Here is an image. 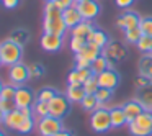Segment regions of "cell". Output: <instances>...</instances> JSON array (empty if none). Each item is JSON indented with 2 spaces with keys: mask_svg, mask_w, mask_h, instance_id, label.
Returning <instances> with one entry per match:
<instances>
[{
  "mask_svg": "<svg viewBox=\"0 0 152 136\" xmlns=\"http://www.w3.org/2000/svg\"><path fill=\"white\" fill-rule=\"evenodd\" d=\"M43 28H44V33H54V35H61V36H64L66 31L69 30L64 23L62 10H59L54 5V2H46Z\"/></svg>",
  "mask_w": 152,
  "mask_h": 136,
  "instance_id": "6da1fadb",
  "label": "cell"
},
{
  "mask_svg": "<svg viewBox=\"0 0 152 136\" xmlns=\"http://www.w3.org/2000/svg\"><path fill=\"white\" fill-rule=\"evenodd\" d=\"M90 126L95 133H105L108 131L111 126V115H110V108L106 103H100V108L93 110L90 115Z\"/></svg>",
  "mask_w": 152,
  "mask_h": 136,
  "instance_id": "7a4b0ae2",
  "label": "cell"
},
{
  "mask_svg": "<svg viewBox=\"0 0 152 136\" xmlns=\"http://www.w3.org/2000/svg\"><path fill=\"white\" fill-rule=\"evenodd\" d=\"M0 53H2V61L5 66H13V64L21 62L23 46L13 43L12 40H5L4 43H0Z\"/></svg>",
  "mask_w": 152,
  "mask_h": 136,
  "instance_id": "3957f363",
  "label": "cell"
},
{
  "mask_svg": "<svg viewBox=\"0 0 152 136\" xmlns=\"http://www.w3.org/2000/svg\"><path fill=\"white\" fill-rule=\"evenodd\" d=\"M129 133L132 136H151L152 135V112H142L136 120L128 123Z\"/></svg>",
  "mask_w": 152,
  "mask_h": 136,
  "instance_id": "277c9868",
  "label": "cell"
},
{
  "mask_svg": "<svg viewBox=\"0 0 152 136\" xmlns=\"http://www.w3.org/2000/svg\"><path fill=\"white\" fill-rule=\"evenodd\" d=\"M36 129H38V133H39V136H54L56 133H59L61 129H64L62 120L56 118V116H51V115L38 118Z\"/></svg>",
  "mask_w": 152,
  "mask_h": 136,
  "instance_id": "5b68a950",
  "label": "cell"
},
{
  "mask_svg": "<svg viewBox=\"0 0 152 136\" xmlns=\"http://www.w3.org/2000/svg\"><path fill=\"white\" fill-rule=\"evenodd\" d=\"M69 112H70V100L66 95L57 93L49 102V115L51 116H56V118L62 120L64 116L69 115Z\"/></svg>",
  "mask_w": 152,
  "mask_h": 136,
  "instance_id": "8992f818",
  "label": "cell"
},
{
  "mask_svg": "<svg viewBox=\"0 0 152 136\" xmlns=\"http://www.w3.org/2000/svg\"><path fill=\"white\" fill-rule=\"evenodd\" d=\"M103 54L108 57L110 64H111V67H113L116 62L126 59V56H128V49H126V46L121 43V41H110L108 46L103 49Z\"/></svg>",
  "mask_w": 152,
  "mask_h": 136,
  "instance_id": "52a82bcc",
  "label": "cell"
},
{
  "mask_svg": "<svg viewBox=\"0 0 152 136\" xmlns=\"http://www.w3.org/2000/svg\"><path fill=\"white\" fill-rule=\"evenodd\" d=\"M8 79H10V84H13L17 87L23 85L30 79V69H28V66L23 62L10 66V69H8Z\"/></svg>",
  "mask_w": 152,
  "mask_h": 136,
  "instance_id": "ba28073f",
  "label": "cell"
},
{
  "mask_svg": "<svg viewBox=\"0 0 152 136\" xmlns=\"http://www.w3.org/2000/svg\"><path fill=\"white\" fill-rule=\"evenodd\" d=\"M64 46V36L54 33H43L41 36V48L48 53H57Z\"/></svg>",
  "mask_w": 152,
  "mask_h": 136,
  "instance_id": "9c48e42d",
  "label": "cell"
},
{
  "mask_svg": "<svg viewBox=\"0 0 152 136\" xmlns=\"http://www.w3.org/2000/svg\"><path fill=\"white\" fill-rule=\"evenodd\" d=\"M75 7H77V10L80 12L82 18L87 21H92L93 18L98 17V13H100V4L96 0H85L82 4H75Z\"/></svg>",
  "mask_w": 152,
  "mask_h": 136,
  "instance_id": "30bf717a",
  "label": "cell"
},
{
  "mask_svg": "<svg viewBox=\"0 0 152 136\" xmlns=\"http://www.w3.org/2000/svg\"><path fill=\"white\" fill-rule=\"evenodd\" d=\"M98 84L103 89L115 90L116 87L119 85V74L116 72L113 67H110V69L103 71L102 74H98Z\"/></svg>",
  "mask_w": 152,
  "mask_h": 136,
  "instance_id": "8fae6325",
  "label": "cell"
},
{
  "mask_svg": "<svg viewBox=\"0 0 152 136\" xmlns=\"http://www.w3.org/2000/svg\"><path fill=\"white\" fill-rule=\"evenodd\" d=\"M15 103H17V108H25V107H31L34 105V93L31 89L28 87H17V93H15Z\"/></svg>",
  "mask_w": 152,
  "mask_h": 136,
  "instance_id": "7c38bea8",
  "label": "cell"
},
{
  "mask_svg": "<svg viewBox=\"0 0 152 136\" xmlns=\"http://www.w3.org/2000/svg\"><path fill=\"white\" fill-rule=\"evenodd\" d=\"M139 23H141V17L136 12H124L116 18V26L123 31L139 26Z\"/></svg>",
  "mask_w": 152,
  "mask_h": 136,
  "instance_id": "4fadbf2b",
  "label": "cell"
},
{
  "mask_svg": "<svg viewBox=\"0 0 152 136\" xmlns=\"http://www.w3.org/2000/svg\"><path fill=\"white\" fill-rule=\"evenodd\" d=\"M92 74L93 72H92L90 67H83V69L75 67V69H72L69 72V76H67V82H69V85H83V82H85Z\"/></svg>",
  "mask_w": 152,
  "mask_h": 136,
  "instance_id": "5bb4252c",
  "label": "cell"
},
{
  "mask_svg": "<svg viewBox=\"0 0 152 136\" xmlns=\"http://www.w3.org/2000/svg\"><path fill=\"white\" fill-rule=\"evenodd\" d=\"M123 110H124V113H126L128 123L132 121V120H136L142 112H145L144 107H142V103L139 102V100H136V99H134V100H129V102H126L124 105H123Z\"/></svg>",
  "mask_w": 152,
  "mask_h": 136,
  "instance_id": "9a60e30c",
  "label": "cell"
},
{
  "mask_svg": "<svg viewBox=\"0 0 152 136\" xmlns=\"http://www.w3.org/2000/svg\"><path fill=\"white\" fill-rule=\"evenodd\" d=\"M62 17H64V23H66V26L70 28V30H72L74 26H77L80 21H83L82 15H80L79 10H77L75 5H72V7L66 8V10L62 12Z\"/></svg>",
  "mask_w": 152,
  "mask_h": 136,
  "instance_id": "2e32d148",
  "label": "cell"
},
{
  "mask_svg": "<svg viewBox=\"0 0 152 136\" xmlns=\"http://www.w3.org/2000/svg\"><path fill=\"white\" fill-rule=\"evenodd\" d=\"M136 100L142 103L144 110L147 112H152V82L147 84V85L137 89V93H136Z\"/></svg>",
  "mask_w": 152,
  "mask_h": 136,
  "instance_id": "e0dca14e",
  "label": "cell"
},
{
  "mask_svg": "<svg viewBox=\"0 0 152 136\" xmlns=\"http://www.w3.org/2000/svg\"><path fill=\"white\" fill-rule=\"evenodd\" d=\"M23 120H25V116L21 115L20 108H15V110H12V112L5 113L4 125L7 126V128H10V129H18L20 125L23 123Z\"/></svg>",
  "mask_w": 152,
  "mask_h": 136,
  "instance_id": "ac0fdd59",
  "label": "cell"
},
{
  "mask_svg": "<svg viewBox=\"0 0 152 136\" xmlns=\"http://www.w3.org/2000/svg\"><path fill=\"white\" fill-rule=\"evenodd\" d=\"M87 41H88V43L96 44V46H98V48H102V49H105V48L108 46V43H110V38H108V35H106L103 30H98V28H93V31L88 35Z\"/></svg>",
  "mask_w": 152,
  "mask_h": 136,
  "instance_id": "d6986e66",
  "label": "cell"
},
{
  "mask_svg": "<svg viewBox=\"0 0 152 136\" xmlns=\"http://www.w3.org/2000/svg\"><path fill=\"white\" fill-rule=\"evenodd\" d=\"M77 54H79V56H82V57H85V59L90 61V62H93L96 57L103 54V49H102V48H98L96 44L88 43V41H87V44L83 46V49L80 51V53H77Z\"/></svg>",
  "mask_w": 152,
  "mask_h": 136,
  "instance_id": "ffe728a7",
  "label": "cell"
},
{
  "mask_svg": "<svg viewBox=\"0 0 152 136\" xmlns=\"http://www.w3.org/2000/svg\"><path fill=\"white\" fill-rule=\"evenodd\" d=\"M93 31V25L92 21H80L77 26H74L72 30H70V36H75V38H83V40H87L88 38V35Z\"/></svg>",
  "mask_w": 152,
  "mask_h": 136,
  "instance_id": "44dd1931",
  "label": "cell"
},
{
  "mask_svg": "<svg viewBox=\"0 0 152 136\" xmlns=\"http://www.w3.org/2000/svg\"><path fill=\"white\" fill-rule=\"evenodd\" d=\"M85 95H87V92L83 89V85H67L66 97L70 100V103H80Z\"/></svg>",
  "mask_w": 152,
  "mask_h": 136,
  "instance_id": "7402d4cb",
  "label": "cell"
},
{
  "mask_svg": "<svg viewBox=\"0 0 152 136\" xmlns=\"http://www.w3.org/2000/svg\"><path fill=\"white\" fill-rule=\"evenodd\" d=\"M110 115H111V126L113 128H119V126L128 123V118H126V113L123 110V107H113L110 110Z\"/></svg>",
  "mask_w": 152,
  "mask_h": 136,
  "instance_id": "603a6c76",
  "label": "cell"
},
{
  "mask_svg": "<svg viewBox=\"0 0 152 136\" xmlns=\"http://www.w3.org/2000/svg\"><path fill=\"white\" fill-rule=\"evenodd\" d=\"M139 76L152 79V53L142 54V57L139 59Z\"/></svg>",
  "mask_w": 152,
  "mask_h": 136,
  "instance_id": "cb8c5ba5",
  "label": "cell"
},
{
  "mask_svg": "<svg viewBox=\"0 0 152 136\" xmlns=\"http://www.w3.org/2000/svg\"><path fill=\"white\" fill-rule=\"evenodd\" d=\"M111 67V64H110V61H108V57L105 56V54H102V56H98L95 61L92 62V66H90V69H92V72L93 74H102L103 71H106V69H110Z\"/></svg>",
  "mask_w": 152,
  "mask_h": 136,
  "instance_id": "d4e9b609",
  "label": "cell"
},
{
  "mask_svg": "<svg viewBox=\"0 0 152 136\" xmlns=\"http://www.w3.org/2000/svg\"><path fill=\"white\" fill-rule=\"evenodd\" d=\"M8 40H12L13 43L20 44V46H25V44L28 43V40H30V33H28V30H25V28H17V30H13L10 33Z\"/></svg>",
  "mask_w": 152,
  "mask_h": 136,
  "instance_id": "484cf974",
  "label": "cell"
},
{
  "mask_svg": "<svg viewBox=\"0 0 152 136\" xmlns=\"http://www.w3.org/2000/svg\"><path fill=\"white\" fill-rule=\"evenodd\" d=\"M80 107H82L83 110H87V112H93V110L100 108V102H98L95 93H87V95L83 97V100L80 102Z\"/></svg>",
  "mask_w": 152,
  "mask_h": 136,
  "instance_id": "4316f807",
  "label": "cell"
},
{
  "mask_svg": "<svg viewBox=\"0 0 152 136\" xmlns=\"http://www.w3.org/2000/svg\"><path fill=\"white\" fill-rule=\"evenodd\" d=\"M136 48H137L141 53L149 54L152 53V36H147V35H142L141 40L136 43Z\"/></svg>",
  "mask_w": 152,
  "mask_h": 136,
  "instance_id": "83f0119b",
  "label": "cell"
},
{
  "mask_svg": "<svg viewBox=\"0 0 152 136\" xmlns=\"http://www.w3.org/2000/svg\"><path fill=\"white\" fill-rule=\"evenodd\" d=\"M34 110V116L36 118H43V116L49 115V102H41V100H36V103L33 105Z\"/></svg>",
  "mask_w": 152,
  "mask_h": 136,
  "instance_id": "f1b7e54d",
  "label": "cell"
},
{
  "mask_svg": "<svg viewBox=\"0 0 152 136\" xmlns=\"http://www.w3.org/2000/svg\"><path fill=\"white\" fill-rule=\"evenodd\" d=\"M83 89H85L87 93H96V90L100 89V84H98V76L96 74H92L88 79L83 82Z\"/></svg>",
  "mask_w": 152,
  "mask_h": 136,
  "instance_id": "f546056e",
  "label": "cell"
},
{
  "mask_svg": "<svg viewBox=\"0 0 152 136\" xmlns=\"http://www.w3.org/2000/svg\"><path fill=\"white\" fill-rule=\"evenodd\" d=\"M56 95H57V92L53 89V87H43V89L38 92L36 100H41V102H51Z\"/></svg>",
  "mask_w": 152,
  "mask_h": 136,
  "instance_id": "4dcf8cb0",
  "label": "cell"
},
{
  "mask_svg": "<svg viewBox=\"0 0 152 136\" xmlns=\"http://www.w3.org/2000/svg\"><path fill=\"white\" fill-rule=\"evenodd\" d=\"M142 36V31H141V26H136V28H131V30H126L124 31V38L128 43L131 44H136Z\"/></svg>",
  "mask_w": 152,
  "mask_h": 136,
  "instance_id": "1f68e13d",
  "label": "cell"
},
{
  "mask_svg": "<svg viewBox=\"0 0 152 136\" xmlns=\"http://www.w3.org/2000/svg\"><path fill=\"white\" fill-rule=\"evenodd\" d=\"M34 126H36V123H34L33 118H25L23 123L20 125V128H18L17 131L21 133V135H28V133H31L34 129Z\"/></svg>",
  "mask_w": 152,
  "mask_h": 136,
  "instance_id": "d6a6232c",
  "label": "cell"
},
{
  "mask_svg": "<svg viewBox=\"0 0 152 136\" xmlns=\"http://www.w3.org/2000/svg\"><path fill=\"white\" fill-rule=\"evenodd\" d=\"M85 44H87V40H83V38H75V36L70 38V49H72V53H75V54L80 53Z\"/></svg>",
  "mask_w": 152,
  "mask_h": 136,
  "instance_id": "836d02e7",
  "label": "cell"
},
{
  "mask_svg": "<svg viewBox=\"0 0 152 136\" xmlns=\"http://www.w3.org/2000/svg\"><path fill=\"white\" fill-rule=\"evenodd\" d=\"M141 31L142 35H147V36H152V17H145V18H141Z\"/></svg>",
  "mask_w": 152,
  "mask_h": 136,
  "instance_id": "e575fe53",
  "label": "cell"
},
{
  "mask_svg": "<svg viewBox=\"0 0 152 136\" xmlns=\"http://www.w3.org/2000/svg\"><path fill=\"white\" fill-rule=\"evenodd\" d=\"M96 99H98V102L100 103H106L110 99L113 97V90H110V89H103V87H100L98 90H96Z\"/></svg>",
  "mask_w": 152,
  "mask_h": 136,
  "instance_id": "d590c367",
  "label": "cell"
},
{
  "mask_svg": "<svg viewBox=\"0 0 152 136\" xmlns=\"http://www.w3.org/2000/svg\"><path fill=\"white\" fill-rule=\"evenodd\" d=\"M15 93H17V85L13 84H7L4 85V90H2V99H7V100H13L15 99Z\"/></svg>",
  "mask_w": 152,
  "mask_h": 136,
  "instance_id": "8d00e7d4",
  "label": "cell"
},
{
  "mask_svg": "<svg viewBox=\"0 0 152 136\" xmlns=\"http://www.w3.org/2000/svg\"><path fill=\"white\" fill-rule=\"evenodd\" d=\"M28 69H30V79H38L44 74V69L41 64H31V66H28Z\"/></svg>",
  "mask_w": 152,
  "mask_h": 136,
  "instance_id": "74e56055",
  "label": "cell"
},
{
  "mask_svg": "<svg viewBox=\"0 0 152 136\" xmlns=\"http://www.w3.org/2000/svg\"><path fill=\"white\" fill-rule=\"evenodd\" d=\"M0 108L4 110L5 113H8V112L17 108V103H15V100H7V99H2L0 97Z\"/></svg>",
  "mask_w": 152,
  "mask_h": 136,
  "instance_id": "f35d334b",
  "label": "cell"
},
{
  "mask_svg": "<svg viewBox=\"0 0 152 136\" xmlns=\"http://www.w3.org/2000/svg\"><path fill=\"white\" fill-rule=\"evenodd\" d=\"M54 5H56L59 10H66V8H69V7H72V5H75V2L74 0H56L54 2Z\"/></svg>",
  "mask_w": 152,
  "mask_h": 136,
  "instance_id": "ab89813d",
  "label": "cell"
},
{
  "mask_svg": "<svg viewBox=\"0 0 152 136\" xmlns=\"http://www.w3.org/2000/svg\"><path fill=\"white\" fill-rule=\"evenodd\" d=\"M92 66V62L90 61H87L85 57L79 56V54H75V67H79V69H83V67H90Z\"/></svg>",
  "mask_w": 152,
  "mask_h": 136,
  "instance_id": "60d3db41",
  "label": "cell"
},
{
  "mask_svg": "<svg viewBox=\"0 0 152 136\" xmlns=\"http://www.w3.org/2000/svg\"><path fill=\"white\" fill-rule=\"evenodd\" d=\"M151 82H152V79H149V77H144V76H139L137 79H136L134 85H136V89H141V87L147 85V84H151Z\"/></svg>",
  "mask_w": 152,
  "mask_h": 136,
  "instance_id": "b9f144b4",
  "label": "cell"
},
{
  "mask_svg": "<svg viewBox=\"0 0 152 136\" xmlns=\"http://www.w3.org/2000/svg\"><path fill=\"white\" fill-rule=\"evenodd\" d=\"M115 4L118 5L119 8H129L134 4V0H115Z\"/></svg>",
  "mask_w": 152,
  "mask_h": 136,
  "instance_id": "7bdbcfd3",
  "label": "cell"
},
{
  "mask_svg": "<svg viewBox=\"0 0 152 136\" xmlns=\"http://www.w3.org/2000/svg\"><path fill=\"white\" fill-rule=\"evenodd\" d=\"M21 115L25 116V118H33L34 116V110L31 108V107H25V108H20Z\"/></svg>",
  "mask_w": 152,
  "mask_h": 136,
  "instance_id": "ee69618b",
  "label": "cell"
},
{
  "mask_svg": "<svg viewBox=\"0 0 152 136\" xmlns=\"http://www.w3.org/2000/svg\"><path fill=\"white\" fill-rule=\"evenodd\" d=\"M5 8H15L18 5V0H0Z\"/></svg>",
  "mask_w": 152,
  "mask_h": 136,
  "instance_id": "f6af8a7d",
  "label": "cell"
},
{
  "mask_svg": "<svg viewBox=\"0 0 152 136\" xmlns=\"http://www.w3.org/2000/svg\"><path fill=\"white\" fill-rule=\"evenodd\" d=\"M54 136H72V133L67 131V129H61V131H59V133H56Z\"/></svg>",
  "mask_w": 152,
  "mask_h": 136,
  "instance_id": "bcb514c9",
  "label": "cell"
},
{
  "mask_svg": "<svg viewBox=\"0 0 152 136\" xmlns=\"http://www.w3.org/2000/svg\"><path fill=\"white\" fill-rule=\"evenodd\" d=\"M4 118H5V112L0 108V123H4Z\"/></svg>",
  "mask_w": 152,
  "mask_h": 136,
  "instance_id": "7dc6e473",
  "label": "cell"
},
{
  "mask_svg": "<svg viewBox=\"0 0 152 136\" xmlns=\"http://www.w3.org/2000/svg\"><path fill=\"white\" fill-rule=\"evenodd\" d=\"M2 90H4V82H2V79H0V95H2Z\"/></svg>",
  "mask_w": 152,
  "mask_h": 136,
  "instance_id": "c3c4849f",
  "label": "cell"
},
{
  "mask_svg": "<svg viewBox=\"0 0 152 136\" xmlns=\"http://www.w3.org/2000/svg\"><path fill=\"white\" fill-rule=\"evenodd\" d=\"M75 4H82V2H85V0H74Z\"/></svg>",
  "mask_w": 152,
  "mask_h": 136,
  "instance_id": "681fc988",
  "label": "cell"
},
{
  "mask_svg": "<svg viewBox=\"0 0 152 136\" xmlns=\"http://www.w3.org/2000/svg\"><path fill=\"white\" fill-rule=\"evenodd\" d=\"M2 64H4V61H2V53H0V66H2Z\"/></svg>",
  "mask_w": 152,
  "mask_h": 136,
  "instance_id": "f907efd6",
  "label": "cell"
},
{
  "mask_svg": "<svg viewBox=\"0 0 152 136\" xmlns=\"http://www.w3.org/2000/svg\"><path fill=\"white\" fill-rule=\"evenodd\" d=\"M46 2H56V0H46Z\"/></svg>",
  "mask_w": 152,
  "mask_h": 136,
  "instance_id": "816d5d0a",
  "label": "cell"
},
{
  "mask_svg": "<svg viewBox=\"0 0 152 136\" xmlns=\"http://www.w3.org/2000/svg\"><path fill=\"white\" fill-rule=\"evenodd\" d=\"M0 136H5V135H4V133H2V131H0Z\"/></svg>",
  "mask_w": 152,
  "mask_h": 136,
  "instance_id": "f5cc1de1",
  "label": "cell"
}]
</instances>
